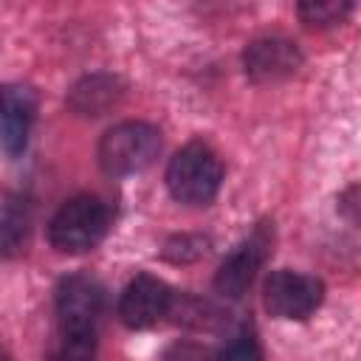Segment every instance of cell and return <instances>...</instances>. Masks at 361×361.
I'll list each match as a JSON object with an SVG mask.
<instances>
[{
    "label": "cell",
    "instance_id": "30bf717a",
    "mask_svg": "<svg viewBox=\"0 0 361 361\" xmlns=\"http://www.w3.org/2000/svg\"><path fill=\"white\" fill-rule=\"evenodd\" d=\"M118 96H121L118 79L96 73V76H85L82 82L73 85L71 107L76 113H85V116H102L104 110H110L118 102Z\"/></svg>",
    "mask_w": 361,
    "mask_h": 361
},
{
    "label": "cell",
    "instance_id": "4fadbf2b",
    "mask_svg": "<svg viewBox=\"0 0 361 361\" xmlns=\"http://www.w3.org/2000/svg\"><path fill=\"white\" fill-rule=\"evenodd\" d=\"M96 333H62L48 361H96Z\"/></svg>",
    "mask_w": 361,
    "mask_h": 361
},
{
    "label": "cell",
    "instance_id": "ba28073f",
    "mask_svg": "<svg viewBox=\"0 0 361 361\" xmlns=\"http://www.w3.org/2000/svg\"><path fill=\"white\" fill-rule=\"evenodd\" d=\"M243 65L251 82L268 85V82H282L293 76L302 68V54L296 42L285 37H262L243 51Z\"/></svg>",
    "mask_w": 361,
    "mask_h": 361
},
{
    "label": "cell",
    "instance_id": "52a82bcc",
    "mask_svg": "<svg viewBox=\"0 0 361 361\" xmlns=\"http://www.w3.org/2000/svg\"><path fill=\"white\" fill-rule=\"evenodd\" d=\"M172 307V290L164 279L138 274L121 293L118 316L130 330H147L155 327Z\"/></svg>",
    "mask_w": 361,
    "mask_h": 361
},
{
    "label": "cell",
    "instance_id": "2e32d148",
    "mask_svg": "<svg viewBox=\"0 0 361 361\" xmlns=\"http://www.w3.org/2000/svg\"><path fill=\"white\" fill-rule=\"evenodd\" d=\"M164 361H206V353L200 350V347H195V344H175V347H169L166 350V355H164Z\"/></svg>",
    "mask_w": 361,
    "mask_h": 361
},
{
    "label": "cell",
    "instance_id": "8fae6325",
    "mask_svg": "<svg viewBox=\"0 0 361 361\" xmlns=\"http://www.w3.org/2000/svg\"><path fill=\"white\" fill-rule=\"evenodd\" d=\"M28 226H31L28 200L23 195L8 197L0 209V254L3 257L23 251V245L28 240Z\"/></svg>",
    "mask_w": 361,
    "mask_h": 361
},
{
    "label": "cell",
    "instance_id": "5b68a950",
    "mask_svg": "<svg viewBox=\"0 0 361 361\" xmlns=\"http://www.w3.org/2000/svg\"><path fill=\"white\" fill-rule=\"evenodd\" d=\"M271 243H274V228H268V223L257 226V228L220 262V268H217V274H214V288H217V293H223V296H228V299H240V296L251 288V282H254L257 271L262 268V262L268 259Z\"/></svg>",
    "mask_w": 361,
    "mask_h": 361
},
{
    "label": "cell",
    "instance_id": "9c48e42d",
    "mask_svg": "<svg viewBox=\"0 0 361 361\" xmlns=\"http://www.w3.org/2000/svg\"><path fill=\"white\" fill-rule=\"evenodd\" d=\"M37 118V93L28 85L0 87V144L8 155H20Z\"/></svg>",
    "mask_w": 361,
    "mask_h": 361
},
{
    "label": "cell",
    "instance_id": "7a4b0ae2",
    "mask_svg": "<svg viewBox=\"0 0 361 361\" xmlns=\"http://www.w3.org/2000/svg\"><path fill=\"white\" fill-rule=\"evenodd\" d=\"M113 220L110 203L99 195H76L59 206L48 226V240L62 254H82L102 243Z\"/></svg>",
    "mask_w": 361,
    "mask_h": 361
},
{
    "label": "cell",
    "instance_id": "3957f363",
    "mask_svg": "<svg viewBox=\"0 0 361 361\" xmlns=\"http://www.w3.org/2000/svg\"><path fill=\"white\" fill-rule=\"evenodd\" d=\"M161 152V133L149 121H121L99 141V164L110 178L144 172Z\"/></svg>",
    "mask_w": 361,
    "mask_h": 361
},
{
    "label": "cell",
    "instance_id": "7c38bea8",
    "mask_svg": "<svg viewBox=\"0 0 361 361\" xmlns=\"http://www.w3.org/2000/svg\"><path fill=\"white\" fill-rule=\"evenodd\" d=\"M299 17L305 25L310 28H324V25H336L347 17L350 3L344 0H310V3H299Z\"/></svg>",
    "mask_w": 361,
    "mask_h": 361
},
{
    "label": "cell",
    "instance_id": "277c9868",
    "mask_svg": "<svg viewBox=\"0 0 361 361\" xmlns=\"http://www.w3.org/2000/svg\"><path fill=\"white\" fill-rule=\"evenodd\" d=\"M324 299V282L299 271H274L262 285L265 310L276 319H307Z\"/></svg>",
    "mask_w": 361,
    "mask_h": 361
},
{
    "label": "cell",
    "instance_id": "6da1fadb",
    "mask_svg": "<svg viewBox=\"0 0 361 361\" xmlns=\"http://www.w3.org/2000/svg\"><path fill=\"white\" fill-rule=\"evenodd\" d=\"M223 183V161L206 141L183 144L166 166V189L178 203L206 206Z\"/></svg>",
    "mask_w": 361,
    "mask_h": 361
},
{
    "label": "cell",
    "instance_id": "9a60e30c",
    "mask_svg": "<svg viewBox=\"0 0 361 361\" xmlns=\"http://www.w3.org/2000/svg\"><path fill=\"white\" fill-rule=\"evenodd\" d=\"M217 361H262V355H259V347H257L254 336L243 333V336H237V338L220 353Z\"/></svg>",
    "mask_w": 361,
    "mask_h": 361
},
{
    "label": "cell",
    "instance_id": "8992f818",
    "mask_svg": "<svg viewBox=\"0 0 361 361\" xmlns=\"http://www.w3.org/2000/svg\"><path fill=\"white\" fill-rule=\"evenodd\" d=\"M104 307V288L87 274H71L56 288V316L62 333H93Z\"/></svg>",
    "mask_w": 361,
    "mask_h": 361
},
{
    "label": "cell",
    "instance_id": "e0dca14e",
    "mask_svg": "<svg viewBox=\"0 0 361 361\" xmlns=\"http://www.w3.org/2000/svg\"><path fill=\"white\" fill-rule=\"evenodd\" d=\"M0 361H3V358H0Z\"/></svg>",
    "mask_w": 361,
    "mask_h": 361
},
{
    "label": "cell",
    "instance_id": "5bb4252c",
    "mask_svg": "<svg viewBox=\"0 0 361 361\" xmlns=\"http://www.w3.org/2000/svg\"><path fill=\"white\" fill-rule=\"evenodd\" d=\"M206 245H209V240L195 237V234H183V237H175V240L166 243L164 257L172 259V262H189V259L203 257L206 254Z\"/></svg>",
    "mask_w": 361,
    "mask_h": 361
}]
</instances>
